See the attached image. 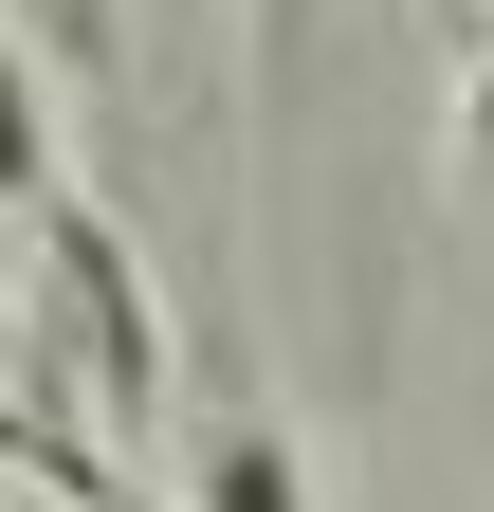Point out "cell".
Instances as JSON below:
<instances>
[{
	"mask_svg": "<svg viewBox=\"0 0 494 512\" xmlns=\"http://www.w3.org/2000/svg\"><path fill=\"white\" fill-rule=\"evenodd\" d=\"M55 202V110H37V55L0 37V220H37Z\"/></svg>",
	"mask_w": 494,
	"mask_h": 512,
	"instance_id": "cell-3",
	"label": "cell"
},
{
	"mask_svg": "<svg viewBox=\"0 0 494 512\" xmlns=\"http://www.w3.org/2000/svg\"><path fill=\"white\" fill-rule=\"evenodd\" d=\"M183 512H312V476H293V439L238 403V421H202V458H183Z\"/></svg>",
	"mask_w": 494,
	"mask_h": 512,
	"instance_id": "cell-2",
	"label": "cell"
},
{
	"mask_svg": "<svg viewBox=\"0 0 494 512\" xmlns=\"http://www.w3.org/2000/svg\"><path fill=\"white\" fill-rule=\"evenodd\" d=\"M37 348H55V403H92V439H147L165 421V311H147L129 238H110L74 183L37 202Z\"/></svg>",
	"mask_w": 494,
	"mask_h": 512,
	"instance_id": "cell-1",
	"label": "cell"
},
{
	"mask_svg": "<svg viewBox=\"0 0 494 512\" xmlns=\"http://www.w3.org/2000/svg\"><path fill=\"white\" fill-rule=\"evenodd\" d=\"M458 165L494 183V55H476V92H458Z\"/></svg>",
	"mask_w": 494,
	"mask_h": 512,
	"instance_id": "cell-4",
	"label": "cell"
}]
</instances>
